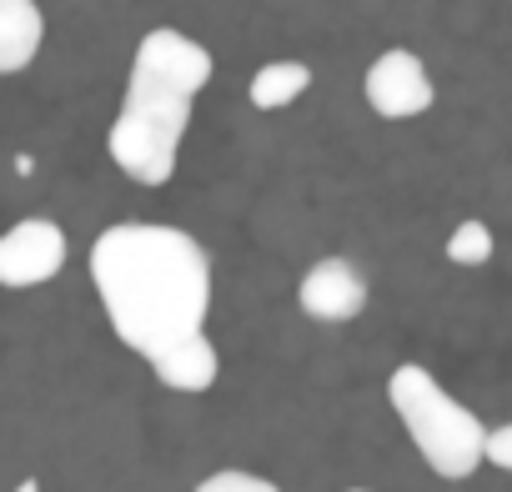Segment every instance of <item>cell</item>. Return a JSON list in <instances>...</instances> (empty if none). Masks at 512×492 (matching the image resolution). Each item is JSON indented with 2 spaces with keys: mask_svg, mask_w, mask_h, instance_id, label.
I'll use <instances>...</instances> for the list:
<instances>
[{
  "mask_svg": "<svg viewBox=\"0 0 512 492\" xmlns=\"http://www.w3.org/2000/svg\"><path fill=\"white\" fill-rule=\"evenodd\" d=\"M91 287L111 332L136 357L206 332L211 317V257L206 246L166 221H116L91 241Z\"/></svg>",
  "mask_w": 512,
  "mask_h": 492,
  "instance_id": "6da1fadb",
  "label": "cell"
},
{
  "mask_svg": "<svg viewBox=\"0 0 512 492\" xmlns=\"http://www.w3.org/2000/svg\"><path fill=\"white\" fill-rule=\"evenodd\" d=\"M216 61L186 31L156 26L136 41L126 101L106 131L111 161L136 186H166L181 161V141L191 126V101L211 86Z\"/></svg>",
  "mask_w": 512,
  "mask_h": 492,
  "instance_id": "7a4b0ae2",
  "label": "cell"
},
{
  "mask_svg": "<svg viewBox=\"0 0 512 492\" xmlns=\"http://www.w3.org/2000/svg\"><path fill=\"white\" fill-rule=\"evenodd\" d=\"M387 402H392L397 422L407 427L412 447L422 452V462L437 477L462 482V477H472L487 462V427H482V417L472 407H462L427 367L402 362L387 377Z\"/></svg>",
  "mask_w": 512,
  "mask_h": 492,
  "instance_id": "3957f363",
  "label": "cell"
},
{
  "mask_svg": "<svg viewBox=\"0 0 512 492\" xmlns=\"http://www.w3.org/2000/svg\"><path fill=\"white\" fill-rule=\"evenodd\" d=\"M66 267V231L46 216H26L11 231H0V287L26 292L46 287Z\"/></svg>",
  "mask_w": 512,
  "mask_h": 492,
  "instance_id": "277c9868",
  "label": "cell"
},
{
  "mask_svg": "<svg viewBox=\"0 0 512 492\" xmlns=\"http://www.w3.org/2000/svg\"><path fill=\"white\" fill-rule=\"evenodd\" d=\"M362 91H367V106H372L382 121H412V116L432 111V101H437V86H432V76H427V61H422L417 51H402V46L382 51V56L367 66Z\"/></svg>",
  "mask_w": 512,
  "mask_h": 492,
  "instance_id": "5b68a950",
  "label": "cell"
},
{
  "mask_svg": "<svg viewBox=\"0 0 512 492\" xmlns=\"http://www.w3.org/2000/svg\"><path fill=\"white\" fill-rule=\"evenodd\" d=\"M367 297H372V287H367L362 267L347 262V257H322V262H312V267L302 272V282H297V307H302L312 322H332V327L362 317Z\"/></svg>",
  "mask_w": 512,
  "mask_h": 492,
  "instance_id": "8992f818",
  "label": "cell"
},
{
  "mask_svg": "<svg viewBox=\"0 0 512 492\" xmlns=\"http://www.w3.org/2000/svg\"><path fill=\"white\" fill-rule=\"evenodd\" d=\"M151 372H156L161 387L186 392V397H201V392L216 387V377H221V357H216V342H211L206 332H196V337L166 347L161 357H151Z\"/></svg>",
  "mask_w": 512,
  "mask_h": 492,
  "instance_id": "52a82bcc",
  "label": "cell"
},
{
  "mask_svg": "<svg viewBox=\"0 0 512 492\" xmlns=\"http://www.w3.org/2000/svg\"><path fill=\"white\" fill-rule=\"evenodd\" d=\"M46 16L36 0H0V76H16L41 56Z\"/></svg>",
  "mask_w": 512,
  "mask_h": 492,
  "instance_id": "ba28073f",
  "label": "cell"
},
{
  "mask_svg": "<svg viewBox=\"0 0 512 492\" xmlns=\"http://www.w3.org/2000/svg\"><path fill=\"white\" fill-rule=\"evenodd\" d=\"M307 91H312V66L307 61H267L246 86L256 111H282V106L302 101Z\"/></svg>",
  "mask_w": 512,
  "mask_h": 492,
  "instance_id": "9c48e42d",
  "label": "cell"
},
{
  "mask_svg": "<svg viewBox=\"0 0 512 492\" xmlns=\"http://www.w3.org/2000/svg\"><path fill=\"white\" fill-rule=\"evenodd\" d=\"M492 246H497V236H492L487 221H462V226L447 236V262H457V267H482V262H492Z\"/></svg>",
  "mask_w": 512,
  "mask_h": 492,
  "instance_id": "30bf717a",
  "label": "cell"
},
{
  "mask_svg": "<svg viewBox=\"0 0 512 492\" xmlns=\"http://www.w3.org/2000/svg\"><path fill=\"white\" fill-rule=\"evenodd\" d=\"M196 492H282V487L272 477H256V472H241V467H221V472L201 477Z\"/></svg>",
  "mask_w": 512,
  "mask_h": 492,
  "instance_id": "8fae6325",
  "label": "cell"
},
{
  "mask_svg": "<svg viewBox=\"0 0 512 492\" xmlns=\"http://www.w3.org/2000/svg\"><path fill=\"white\" fill-rule=\"evenodd\" d=\"M487 462L512 472V422L507 427H487Z\"/></svg>",
  "mask_w": 512,
  "mask_h": 492,
  "instance_id": "7c38bea8",
  "label": "cell"
},
{
  "mask_svg": "<svg viewBox=\"0 0 512 492\" xmlns=\"http://www.w3.org/2000/svg\"><path fill=\"white\" fill-rule=\"evenodd\" d=\"M352 492H367V487H352Z\"/></svg>",
  "mask_w": 512,
  "mask_h": 492,
  "instance_id": "4fadbf2b",
  "label": "cell"
}]
</instances>
